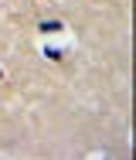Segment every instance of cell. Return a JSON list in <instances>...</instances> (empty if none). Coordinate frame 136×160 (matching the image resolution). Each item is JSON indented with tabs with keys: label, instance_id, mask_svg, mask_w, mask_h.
<instances>
[]
</instances>
